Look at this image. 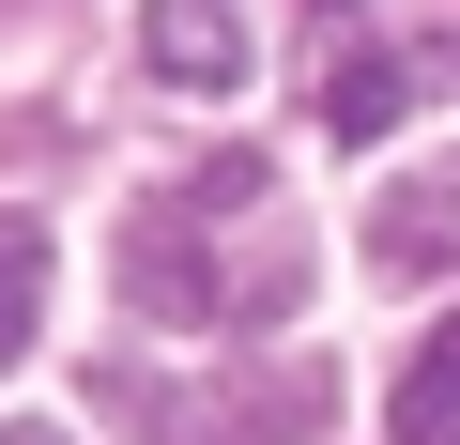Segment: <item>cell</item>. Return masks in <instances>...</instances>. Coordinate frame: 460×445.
<instances>
[{"label":"cell","mask_w":460,"mask_h":445,"mask_svg":"<svg viewBox=\"0 0 460 445\" xmlns=\"http://www.w3.org/2000/svg\"><path fill=\"white\" fill-rule=\"evenodd\" d=\"M123 292L184 338H261L292 292H307V246L277 231V169L261 154H215L184 184L138 200V231H123Z\"/></svg>","instance_id":"6da1fadb"},{"label":"cell","mask_w":460,"mask_h":445,"mask_svg":"<svg viewBox=\"0 0 460 445\" xmlns=\"http://www.w3.org/2000/svg\"><path fill=\"white\" fill-rule=\"evenodd\" d=\"M323 399H338V384L292 353V369H261V384H138V430H154V445H307Z\"/></svg>","instance_id":"7a4b0ae2"},{"label":"cell","mask_w":460,"mask_h":445,"mask_svg":"<svg viewBox=\"0 0 460 445\" xmlns=\"http://www.w3.org/2000/svg\"><path fill=\"white\" fill-rule=\"evenodd\" d=\"M429 77H460V31H445V47H338V62L307 77V108H323V138H384Z\"/></svg>","instance_id":"3957f363"},{"label":"cell","mask_w":460,"mask_h":445,"mask_svg":"<svg viewBox=\"0 0 460 445\" xmlns=\"http://www.w3.org/2000/svg\"><path fill=\"white\" fill-rule=\"evenodd\" d=\"M138 62L169 93H246V0H138Z\"/></svg>","instance_id":"277c9868"},{"label":"cell","mask_w":460,"mask_h":445,"mask_svg":"<svg viewBox=\"0 0 460 445\" xmlns=\"http://www.w3.org/2000/svg\"><path fill=\"white\" fill-rule=\"evenodd\" d=\"M368 262H384V277H445V262H460V154H445V169H414V184H384Z\"/></svg>","instance_id":"5b68a950"},{"label":"cell","mask_w":460,"mask_h":445,"mask_svg":"<svg viewBox=\"0 0 460 445\" xmlns=\"http://www.w3.org/2000/svg\"><path fill=\"white\" fill-rule=\"evenodd\" d=\"M399 445H460V307H445L429 353L399 369Z\"/></svg>","instance_id":"8992f818"},{"label":"cell","mask_w":460,"mask_h":445,"mask_svg":"<svg viewBox=\"0 0 460 445\" xmlns=\"http://www.w3.org/2000/svg\"><path fill=\"white\" fill-rule=\"evenodd\" d=\"M31 323H47V231H0V369L31 353Z\"/></svg>","instance_id":"52a82bcc"},{"label":"cell","mask_w":460,"mask_h":445,"mask_svg":"<svg viewBox=\"0 0 460 445\" xmlns=\"http://www.w3.org/2000/svg\"><path fill=\"white\" fill-rule=\"evenodd\" d=\"M0 445H62V430H0Z\"/></svg>","instance_id":"ba28073f"},{"label":"cell","mask_w":460,"mask_h":445,"mask_svg":"<svg viewBox=\"0 0 460 445\" xmlns=\"http://www.w3.org/2000/svg\"><path fill=\"white\" fill-rule=\"evenodd\" d=\"M323 16H338V0H323Z\"/></svg>","instance_id":"9c48e42d"}]
</instances>
